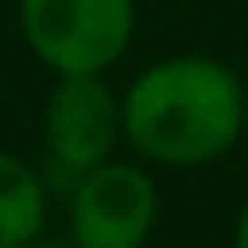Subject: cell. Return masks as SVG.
I'll list each match as a JSON object with an SVG mask.
<instances>
[{
  "instance_id": "cell-1",
  "label": "cell",
  "mask_w": 248,
  "mask_h": 248,
  "mask_svg": "<svg viewBox=\"0 0 248 248\" xmlns=\"http://www.w3.org/2000/svg\"><path fill=\"white\" fill-rule=\"evenodd\" d=\"M248 118L240 74L214 57H166L153 61L122 96L126 144L157 166L196 170L227 157Z\"/></svg>"
},
{
  "instance_id": "cell-6",
  "label": "cell",
  "mask_w": 248,
  "mask_h": 248,
  "mask_svg": "<svg viewBox=\"0 0 248 248\" xmlns=\"http://www.w3.org/2000/svg\"><path fill=\"white\" fill-rule=\"evenodd\" d=\"M231 248H248V201L235 214V227H231Z\"/></svg>"
},
{
  "instance_id": "cell-5",
  "label": "cell",
  "mask_w": 248,
  "mask_h": 248,
  "mask_svg": "<svg viewBox=\"0 0 248 248\" xmlns=\"http://www.w3.org/2000/svg\"><path fill=\"white\" fill-rule=\"evenodd\" d=\"M48 218V187L31 161L0 148V248H22L39 240Z\"/></svg>"
},
{
  "instance_id": "cell-7",
  "label": "cell",
  "mask_w": 248,
  "mask_h": 248,
  "mask_svg": "<svg viewBox=\"0 0 248 248\" xmlns=\"http://www.w3.org/2000/svg\"><path fill=\"white\" fill-rule=\"evenodd\" d=\"M22 248H78V244H61V240H31V244Z\"/></svg>"
},
{
  "instance_id": "cell-3",
  "label": "cell",
  "mask_w": 248,
  "mask_h": 248,
  "mask_svg": "<svg viewBox=\"0 0 248 248\" xmlns=\"http://www.w3.org/2000/svg\"><path fill=\"white\" fill-rule=\"evenodd\" d=\"M122 135V100L109 92L105 74H57L44 105V153L52 187H74L87 170L109 161Z\"/></svg>"
},
{
  "instance_id": "cell-2",
  "label": "cell",
  "mask_w": 248,
  "mask_h": 248,
  "mask_svg": "<svg viewBox=\"0 0 248 248\" xmlns=\"http://www.w3.org/2000/svg\"><path fill=\"white\" fill-rule=\"evenodd\" d=\"M17 26L52 74H105L135 39V0H17Z\"/></svg>"
},
{
  "instance_id": "cell-4",
  "label": "cell",
  "mask_w": 248,
  "mask_h": 248,
  "mask_svg": "<svg viewBox=\"0 0 248 248\" xmlns=\"http://www.w3.org/2000/svg\"><path fill=\"white\" fill-rule=\"evenodd\" d=\"M161 214L148 170L131 161H100L70 187V244L78 248H144Z\"/></svg>"
},
{
  "instance_id": "cell-8",
  "label": "cell",
  "mask_w": 248,
  "mask_h": 248,
  "mask_svg": "<svg viewBox=\"0 0 248 248\" xmlns=\"http://www.w3.org/2000/svg\"><path fill=\"white\" fill-rule=\"evenodd\" d=\"M244 131H248V118H244Z\"/></svg>"
}]
</instances>
